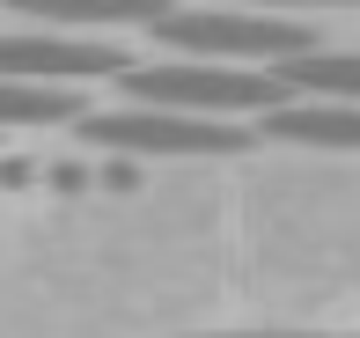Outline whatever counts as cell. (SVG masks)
I'll use <instances>...</instances> for the list:
<instances>
[{
	"label": "cell",
	"mask_w": 360,
	"mask_h": 338,
	"mask_svg": "<svg viewBox=\"0 0 360 338\" xmlns=\"http://www.w3.org/2000/svg\"><path fill=\"white\" fill-rule=\"evenodd\" d=\"M74 140L89 155H250L265 133L228 118H199V110H162V103H125V110H81Z\"/></svg>",
	"instance_id": "obj_3"
},
{
	"label": "cell",
	"mask_w": 360,
	"mask_h": 338,
	"mask_svg": "<svg viewBox=\"0 0 360 338\" xmlns=\"http://www.w3.org/2000/svg\"><path fill=\"white\" fill-rule=\"evenodd\" d=\"M133 103L162 110H199V118H265V110L294 103L280 67H228V59H169V67H133L118 74Z\"/></svg>",
	"instance_id": "obj_1"
},
{
	"label": "cell",
	"mask_w": 360,
	"mask_h": 338,
	"mask_svg": "<svg viewBox=\"0 0 360 338\" xmlns=\"http://www.w3.org/2000/svg\"><path fill=\"white\" fill-rule=\"evenodd\" d=\"M15 184H37V162H0V191H15Z\"/></svg>",
	"instance_id": "obj_12"
},
{
	"label": "cell",
	"mask_w": 360,
	"mask_h": 338,
	"mask_svg": "<svg viewBox=\"0 0 360 338\" xmlns=\"http://www.w3.org/2000/svg\"><path fill=\"white\" fill-rule=\"evenodd\" d=\"M140 59L110 37H89V30H8L0 37V74L8 82H59V89H81V82H118L133 74Z\"/></svg>",
	"instance_id": "obj_4"
},
{
	"label": "cell",
	"mask_w": 360,
	"mask_h": 338,
	"mask_svg": "<svg viewBox=\"0 0 360 338\" xmlns=\"http://www.w3.org/2000/svg\"><path fill=\"white\" fill-rule=\"evenodd\" d=\"M214 338H360V331H214Z\"/></svg>",
	"instance_id": "obj_11"
},
{
	"label": "cell",
	"mask_w": 360,
	"mask_h": 338,
	"mask_svg": "<svg viewBox=\"0 0 360 338\" xmlns=\"http://www.w3.org/2000/svg\"><path fill=\"white\" fill-rule=\"evenodd\" d=\"M243 8H272V15H309V8H360V0H243Z\"/></svg>",
	"instance_id": "obj_10"
},
{
	"label": "cell",
	"mask_w": 360,
	"mask_h": 338,
	"mask_svg": "<svg viewBox=\"0 0 360 338\" xmlns=\"http://www.w3.org/2000/svg\"><path fill=\"white\" fill-rule=\"evenodd\" d=\"M44 184H52V191H96V169H89V162H52V169H44Z\"/></svg>",
	"instance_id": "obj_9"
},
{
	"label": "cell",
	"mask_w": 360,
	"mask_h": 338,
	"mask_svg": "<svg viewBox=\"0 0 360 338\" xmlns=\"http://www.w3.org/2000/svg\"><path fill=\"white\" fill-rule=\"evenodd\" d=\"M155 37L184 59H228V67H280L294 52H316V30L272 8H169L155 15Z\"/></svg>",
	"instance_id": "obj_2"
},
{
	"label": "cell",
	"mask_w": 360,
	"mask_h": 338,
	"mask_svg": "<svg viewBox=\"0 0 360 338\" xmlns=\"http://www.w3.org/2000/svg\"><path fill=\"white\" fill-rule=\"evenodd\" d=\"M81 89L59 82H8L0 74V133H44V125H74L81 118Z\"/></svg>",
	"instance_id": "obj_7"
},
{
	"label": "cell",
	"mask_w": 360,
	"mask_h": 338,
	"mask_svg": "<svg viewBox=\"0 0 360 338\" xmlns=\"http://www.w3.org/2000/svg\"><path fill=\"white\" fill-rule=\"evenodd\" d=\"M8 8L59 30H155V15H169L176 0H8Z\"/></svg>",
	"instance_id": "obj_6"
},
{
	"label": "cell",
	"mask_w": 360,
	"mask_h": 338,
	"mask_svg": "<svg viewBox=\"0 0 360 338\" xmlns=\"http://www.w3.org/2000/svg\"><path fill=\"white\" fill-rule=\"evenodd\" d=\"M265 140L287 148H360V103H331V96H294V103L257 118Z\"/></svg>",
	"instance_id": "obj_5"
},
{
	"label": "cell",
	"mask_w": 360,
	"mask_h": 338,
	"mask_svg": "<svg viewBox=\"0 0 360 338\" xmlns=\"http://www.w3.org/2000/svg\"><path fill=\"white\" fill-rule=\"evenodd\" d=\"M280 82L294 96H331V103H360V52H294L280 59Z\"/></svg>",
	"instance_id": "obj_8"
}]
</instances>
